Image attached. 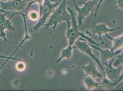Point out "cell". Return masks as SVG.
I'll return each instance as SVG.
<instances>
[{"label":"cell","instance_id":"7a4b0ae2","mask_svg":"<svg viewBox=\"0 0 123 91\" xmlns=\"http://www.w3.org/2000/svg\"><path fill=\"white\" fill-rule=\"evenodd\" d=\"M67 10H68L71 16V25L69 28H67L66 37L68 40V44L73 45L76 40L80 37H82L88 41V43L94 44L95 45L99 46L103 45L101 43H98L93 40L92 37L86 35L83 32L79 30V26L78 25L77 19L76 18V13L69 7H67Z\"/></svg>","mask_w":123,"mask_h":91},{"label":"cell","instance_id":"3957f363","mask_svg":"<svg viewBox=\"0 0 123 91\" xmlns=\"http://www.w3.org/2000/svg\"><path fill=\"white\" fill-rule=\"evenodd\" d=\"M53 0H44L42 6L39 8L40 18L36 25L30 29L31 31H37L43 25H45L47 19L62 1V0H59L56 3H52L51 1Z\"/></svg>","mask_w":123,"mask_h":91},{"label":"cell","instance_id":"ba28073f","mask_svg":"<svg viewBox=\"0 0 123 91\" xmlns=\"http://www.w3.org/2000/svg\"><path fill=\"white\" fill-rule=\"evenodd\" d=\"M75 43V46H76V48L84 54L90 56L91 58H92L101 67L103 72H104L103 66L102 63L100 62L96 56L93 53L92 47L89 45L87 41L82 37H80L76 40Z\"/></svg>","mask_w":123,"mask_h":91},{"label":"cell","instance_id":"8992f818","mask_svg":"<svg viewBox=\"0 0 123 91\" xmlns=\"http://www.w3.org/2000/svg\"><path fill=\"white\" fill-rule=\"evenodd\" d=\"M121 28V26L118 27L111 28L108 27L107 24L105 23H99L97 24L94 20V19H92V22L91 26V29L90 32L91 33V36L92 37L95 34H97L99 36V40L101 41V43L105 46L107 48H109L108 46L105 43L102 38V35L103 34H107L108 33L112 32L115 30H118Z\"/></svg>","mask_w":123,"mask_h":91},{"label":"cell","instance_id":"44dd1931","mask_svg":"<svg viewBox=\"0 0 123 91\" xmlns=\"http://www.w3.org/2000/svg\"><path fill=\"white\" fill-rule=\"evenodd\" d=\"M1 1V2H7V1H8L10 0H0Z\"/></svg>","mask_w":123,"mask_h":91},{"label":"cell","instance_id":"9c48e42d","mask_svg":"<svg viewBox=\"0 0 123 91\" xmlns=\"http://www.w3.org/2000/svg\"><path fill=\"white\" fill-rule=\"evenodd\" d=\"M31 0H10L7 2H1L0 8L7 11H18L25 13L28 2Z\"/></svg>","mask_w":123,"mask_h":91},{"label":"cell","instance_id":"e0dca14e","mask_svg":"<svg viewBox=\"0 0 123 91\" xmlns=\"http://www.w3.org/2000/svg\"><path fill=\"white\" fill-rule=\"evenodd\" d=\"M29 17L31 20L36 21L39 19V18L40 17V15L36 11L32 10L30 12L29 14Z\"/></svg>","mask_w":123,"mask_h":91},{"label":"cell","instance_id":"4fadbf2b","mask_svg":"<svg viewBox=\"0 0 123 91\" xmlns=\"http://www.w3.org/2000/svg\"><path fill=\"white\" fill-rule=\"evenodd\" d=\"M83 83L88 91L101 87L100 83L95 81V79L90 76H85L83 79Z\"/></svg>","mask_w":123,"mask_h":91},{"label":"cell","instance_id":"9a60e30c","mask_svg":"<svg viewBox=\"0 0 123 91\" xmlns=\"http://www.w3.org/2000/svg\"><path fill=\"white\" fill-rule=\"evenodd\" d=\"M116 57L117 59L116 60L114 59V62H113V66L117 67L120 65H122L123 68V51H121L120 54H118L116 56Z\"/></svg>","mask_w":123,"mask_h":91},{"label":"cell","instance_id":"5bb4252c","mask_svg":"<svg viewBox=\"0 0 123 91\" xmlns=\"http://www.w3.org/2000/svg\"><path fill=\"white\" fill-rule=\"evenodd\" d=\"M74 48H76L75 46H73V45L68 44L66 48L62 50L60 56L56 60V62H59L63 59H66L67 60L70 59L72 57L73 51Z\"/></svg>","mask_w":123,"mask_h":91},{"label":"cell","instance_id":"2e32d148","mask_svg":"<svg viewBox=\"0 0 123 91\" xmlns=\"http://www.w3.org/2000/svg\"><path fill=\"white\" fill-rule=\"evenodd\" d=\"M44 0H32L30 2L28 5L26 7V8L25 11V15L26 16H27V13H28V11L29 10V8H30V7L31 6V5H32V4H36V3H38L39 4V8H40L42 6V5L44 2Z\"/></svg>","mask_w":123,"mask_h":91},{"label":"cell","instance_id":"8fae6325","mask_svg":"<svg viewBox=\"0 0 123 91\" xmlns=\"http://www.w3.org/2000/svg\"><path fill=\"white\" fill-rule=\"evenodd\" d=\"M81 69L85 72V76H91L95 79L102 78V73L98 70L96 63L92 61H90L86 65L82 66Z\"/></svg>","mask_w":123,"mask_h":91},{"label":"cell","instance_id":"30bf717a","mask_svg":"<svg viewBox=\"0 0 123 91\" xmlns=\"http://www.w3.org/2000/svg\"><path fill=\"white\" fill-rule=\"evenodd\" d=\"M88 43L92 48H94L95 49L98 50L100 52L101 59L103 64H104L105 62H107L108 60H109V59H111L112 58H113V57L117 56L122 51L120 49L115 51H111L110 47L108 48V49H103L100 48L99 46L95 45L90 43Z\"/></svg>","mask_w":123,"mask_h":91},{"label":"cell","instance_id":"ffe728a7","mask_svg":"<svg viewBox=\"0 0 123 91\" xmlns=\"http://www.w3.org/2000/svg\"><path fill=\"white\" fill-rule=\"evenodd\" d=\"M7 11H7V10H4L2 9H1L0 8V13H5L6 12H7Z\"/></svg>","mask_w":123,"mask_h":91},{"label":"cell","instance_id":"52a82bcc","mask_svg":"<svg viewBox=\"0 0 123 91\" xmlns=\"http://www.w3.org/2000/svg\"><path fill=\"white\" fill-rule=\"evenodd\" d=\"M114 59L113 58L109 63L105 62L104 63L103 69L104 71V76L106 75L108 79L112 81H117L122 75L123 72V66L122 65L115 67L113 66V63Z\"/></svg>","mask_w":123,"mask_h":91},{"label":"cell","instance_id":"6da1fadb","mask_svg":"<svg viewBox=\"0 0 123 91\" xmlns=\"http://www.w3.org/2000/svg\"><path fill=\"white\" fill-rule=\"evenodd\" d=\"M66 0H62L61 3L51 14L50 19L45 24L46 27L52 26L53 30L56 29L57 25L62 22L65 21L67 23L68 28L71 25V16L67 11Z\"/></svg>","mask_w":123,"mask_h":91},{"label":"cell","instance_id":"5b68a950","mask_svg":"<svg viewBox=\"0 0 123 91\" xmlns=\"http://www.w3.org/2000/svg\"><path fill=\"white\" fill-rule=\"evenodd\" d=\"M11 12V11H9L5 13H0V38H2L4 42H7L9 44H11L12 43L8 40L6 37L5 30L15 31V28L12 25L11 19L14 16L18 15V12H15L11 15L9 19H7L6 15Z\"/></svg>","mask_w":123,"mask_h":91},{"label":"cell","instance_id":"277c9868","mask_svg":"<svg viewBox=\"0 0 123 91\" xmlns=\"http://www.w3.org/2000/svg\"><path fill=\"white\" fill-rule=\"evenodd\" d=\"M98 0H88L87 2H80V3L83 4V6L80 7L77 5L76 0H73L75 9L77 12L76 17L79 27L81 26L83 24V21L93 10L95 6L96 5Z\"/></svg>","mask_w":123,"mask_h":91},{"label":"cell","instance_id":"d6986e66","mask_svg":"<svg viewBox=\"0 0 123 91\" xmlns=\"http://www.w3.org/2000/svg\"><path fill=\"white\" fill-rule=\"evenodd\" d=\"M16 68H17V70L18 71H23L25 68V64L24 63L21 62L17 64Z\"/></svg>","mask_w":123,"mask_h":91},{"label":"cell","instance_id":"7c38bea8","mask_svg":"<svg viewBox=\"0 0 123 91\" xmlns=\"http://www.w3.org/2000/svg\"><path fill=\"white\" fill-rule=\"evenodd\" d=\"M106 36L109 39L113 42V45L110 49L113 51H115L122 48L123 47V34L121 35L115 37H113L108 35L106 34Z\"/></svg>","mask_w":123,"mask_h":91},{"label":"cell","instance_id":"7402d4cb","mask_svg":"<svg viewBox=\"0 0 123 91\" xmlns=\"http://www.w3.org/2000/svg\"></svg>","mask_w":123,"mask_h":91},{"label":"cell","instance_id":"ac0fdd59","mask_svg":"<svg viewBox=\"0 0 123 91\" xmlns=\"http://www.w3.org/2000/svg\"><path fill=\"white\" fill-rule=\"evenodd\" d=\"M114 3L117 8L123 9V0H114Z\"/></svg>","mask_w":123,"mask_h":91}]
</instances>
